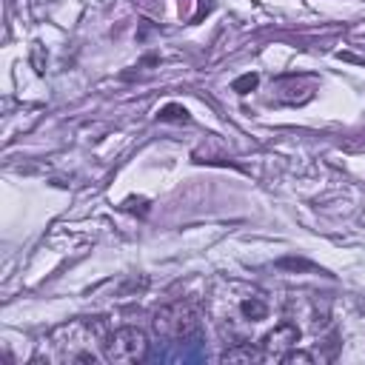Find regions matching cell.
<instances>
[{"label": "cell", "instance_id": "obj_1", "mask_svg": "<svg viewBox=\"0 0 365 365\" xmlns=\"http://www.w3.org/2000/svg\"><path fill=\"white\" fill-rule=\"evenodd\" d=\"M154 334L163 336V339H174V342H185L191 336L200 334V314L188 305V302H168V305H160L154 311Z\"/></svg>", "mask_w": 365, "mask_h": 365}, {"label": "cell", "instance_id": "obj_2", "mask_svg": "<svg viewBox=\"0 0 365 365\" xmlns=\"http://www.w3.org/2000/svg\"><path fill=\"white\" fill-rule=\"evenodd\" d=\"M103 356L114 365H134L148 356V336L140 328H117L103 339Z\"/></svg>", "mask_w": 365, "mask_h": 365}, {"label": "cell", "instance_id": "obj_3", "mask_svg": "<svg viewBox=\"0 0 365 365\" xmlns=\"http://www.w3.org/2000/svg\"><path fill=\"white\" fill-rule=\"evenodd\" d=\"M297 342H299V328L294 322H279L259 336V348L265 359H282L291 348H297Z\"/></svg>", "mask_w": 365, "mask_h": 365}, {"label": "cell", "instance_id": "obj_4", "mask_svg": "<svg viewBox=\"0 0 365 365\" xmlns=\"http://www.w3.org/2000/svg\"><path fill=\"white\" fill-rule=\"evenodd\" d=\"M265 356H262V348L259 345H251V342H237V345H231V348H225L222 351V356H220V362H262Z\"/></svg>", "mask_w": 365, "mask_h": 365}, {"label": "cell", "instance_id": "obj_5", "mask_svg": "<svg viewBox=\"0 0 365 365\" xmlns=\"http://www.w3.org/2000/svg\"><path fill=\"white\" fill-rule=\"evenodd\" d=\"M240 314H242L245 322H259V319L268 317V302H265L262 297H257V294H254V297H242Z\"/></svg>", "mask_w": 365, "mask_h": 365}, {"label": "cell", "instance_id": "obj_6", "mask_svg": "<svg viewBox=\"0 0 365 365\" xmlns=\"http://www.w3.org/2000/svg\"><path fill=\"white\" fill-rule=\"evenodd\" d=\"M279 362H282V365H311V362H314V354H308V351H302V348H291Z\"/></svg>", "mask_w": 365, "mask_h": 365}, {"label": "cell", "instance_id": "obj_7", "mask_svg": "<svg viewBox=\"0 0 365 365\" xmlns=\"http://www.w3.org/2000/svg\"><path fill=\"white\" fill-rule=\"evenodd\" d=\"M257 83H259V77H257V74H242V77H237V80H234V86H231V88H234L237 94H248V91H254V88H257Z\"/></svg>", "mask_w": 365, "mask_h": 365}, {"label": "cell", "instance_id": "obj_8", "mask_svg": "<svg viewBox=\"0 0 365 365\" xmlns=\"http://www.w3.org/2000/svg\"><path fill=\"white\" fill-rule=\"evenodd\" d=\"M157 120H177V123H185V120H188V111H185L182 106H165V108L157 114Z\"/></svg>", "mask_w": 365, "mask_h": 365}]
</instances>
